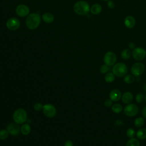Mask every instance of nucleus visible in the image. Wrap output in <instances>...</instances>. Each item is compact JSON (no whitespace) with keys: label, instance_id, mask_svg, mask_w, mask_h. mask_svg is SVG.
Wrapping results in <instances>:
<instances>
[{"label":"nucleus","instance_id":"1","mask_svg":"<svg viewBox=\"0 0 146 146\" xmlns=\"http://www.w3.org/2000/svg\"><path fill=\"white\" fill-rule=\"evenodd\" d=\"M41 18L37 13H31L27 16L25 23L27 27L30 30L36 29L40 25Z\"/></svg>","mask_w":146,"mask_h":146},{"label":"nucleus","instance_id":"2","mask_svg":"<svg viewBox=\"0 0 146 146\" xmlns=\"http://www.w3.org/2000/svg\"><path fill=\"white\" fill-rule=\"evenodd\" d=\"M74 12L79 15H85L90 11V6L88 2L84 1H77L73 6Z\"/></svg>","mask_w":146,"mask_h":146},{"label":"nucleus","instance_id":"3","mask_svg":"<svg viewBox=\"0 0 146 146\" xmlns=\"http://www.w3.org/2000/svg\"><path fill=\"white\" fill-rule=\"evenodd\" d=\"M13 119L15 123L18 124H23L27 120V113L23 108L16 110L13 114Z\"/></svg>","mask_w":146,"mask_h":146},{"label":"nucleus","instance_id":"4","mask_svg":"<svg viewBox=\"0 0 146 146\" xmlns=\"http://www.w3.org/2000/svg\"><path fill=\"white\" fill-rule=\"evenodd\" d=\"M112 71L117 77H123L128 72V67L125 63L119 62L115 64L112 67Z\"/></svg>","mask_w":146,"mask_h":146},{"label":"nucleus","instance_id":"5","mask_svg":"<svg viewBox=\"0 0 146 146\" xmlns=\"http://www.w3.org/2000/svg\"><path fill=\"white\" fill-rule=\"evenodd\" d=\"M42 111L43 114L48 118H52L56 115V109L55 107L51 104H44Z\"/></svg>","mask_w":146,"mask_h":146},{"label":"nucleus","instance_id":"6","mask_svg":"<svg viewBox=\"0 0 146 146\" xmlns=\"http://www.w3.org/2000/svg\"><path fill=\"white\" fill-rule=\"evenodd\" d=\"M125 115L128 117H133L136 116L139 112L138 107L135 104L129 103L123 109Z\"/></svg>","mask_w":146,"mask_h":146},{"label":"nucleus","instance_id":"7","mask_svg":"<svg viewBox=\"0 0 146 146\" xmlns=\"http://www.w3.org/2000/svg\"><path fill=\"white\" fill-rule=\"evenodd\" d=\"M132 55L135 60H142L146 57V50L143 47H135L132 50Z\"/></svg>","mask_w":146,"mask_h":146},{"label":"nucleus","instance_id":"8","mask_svg":"<svg viewBox=\"0 0 146 146\" xmlns=\"http://www.w3.org/2000/svg\"><path fill=\"white\" fill-rule=\"evenodd\" d=\"M145 70V66L141 62H136L134 63L131 68V72L134 76H140Z\"/></svg>","mask_w":146,"mask_h":146},{"label":"nucleus","instance_id":"9","mask_svg":"<svg viewBox=\"0 0 146 146\" xmlns=\"http://www.w3.org/2000/svg\"><path fill=\"white\" fill-rule=\"evenodd\" d=\"M116 54L112 51L107 52L103 57V61L104 64L108 66H113L116 62Z\"/></svg>","mask_w":146,"mask_h":146},{"label":"nucleus","instance_id":"10","mask_svg":"<svg viewBox=\"0 0 146 146\" xmlns=\"http://www.w3.org/2000/svg\"><path fill=\"white\" fill-rule=\"evenodd\" d=\"M6 26L9 30L11 31H15L19 28L21 23L18 19L15 17H12L7 21Z\"/></svg>","mask_w":146,"mask_h":146},{"label":"nucleus","instance_id":"11","mask_svg":"<svg viewBox=\"0 0 146 146\" xmlns=\"http://www.w3.org/2000/svg\"><path fill=\"white\" fill-rule=\"evenodd\" d=\"M15 12L17 15L20 17H27L30 13V9L29 7L24 4L18 5L16 9Z\"/></svg>","mask_w":146,"mask_h":146},{"label":"nucleus","instance_id":"12","mask_svg":"<svg viewBox=\"0 0 146 146\" xmlns=\"http://www.w3.org/2000/svg\"><path fill=\"white\" fill-rule=\"evenodd\" d=\"M6 129L11 136H17L21 132V127L15 122L9 123L6 127Z\"/></svg>","mask_w":146,"mask_h":146},{"label":"nucleus","instance_id":"13","mask_svg":"<svg viewBox=\"0 0 146 146\" xmlns=\"http://www.w3.org/2000/svg\"><path fill=\"white\" fill-rule=\"evenodd\" d=\"M109 96L112 102H117L121 98V93L118 89H113L110 92Z\"/></svg>","mask_w":146,"mask_h":146},{"label":"nucleus","instance_id":"14","mask_svg":"<svg viewBox=\"0 0 146 146\" xmlns=\"http://www.w3.org/2000/svg\"><path fill=\"white\" fill-rule=\"evenodd\" d=\"M124 23L125 27L128 29H132L135 26L136 20L133 16L128 15L125 18L124 20Z\"/></svg>","mask_w":146,"mask_h":146},{"label":"nucleus","instance_id":"15","mask_svg":"<svg viewBox=\"0 0 146 146\" xmlns=\"http://www.w3.org/2000/svg\"><path fill=\"white\" fill-rule=\"evenodd\" d=\"M121 100L124 104H129L131 103L133 99V94L129 91L125 92L122 95H121Z\"/></svg>","mask_w":146,"mask_h":146},{"label":"nucleus","instance_id":"16","mask_svg":"<svg viewBox=\"0 0 146 146\" xmlns=\"http://www.w3.org/2000/svg\"><path fill=\"white\" fill-rule=\"evenodd\" d=\"M42 19L46 23H51L54 21V16L50 13H45L42 15Z\"/></svg>","mask_w":146,"mask_h":146},{"label":"nucleus","instance_id":"17","mask_svg":"<svg viewBox=\"0 0 146 146\" xmlns=\"http://www.w3.org/2000/svg\"><path fill=\"white\" fill-rule=\"evenodd\" d=\"M102 10V6L99 3H94L90 7V11L94 15H98Z\"/></svg>","mask_w":146,"mask_h":146},{"label":"nucleus","instance_id":"18","mask_svg":"<svg viewBox=\"0 0 146 146\" xmlns=\"http://www.w3.org/2000/svg\"><path fill=\"white\" fill-rule=\"evenodd\" d=\"M31 127L27 123L23 124L21 127V132L23 135H28L31 132Z\"/></svg>","mask_w":146,"mask_h":146},{"label":"nucleus","instance_id":"19","mask_svg":"<svg viewBox=\"0 0 146 146\" xmlns=\"http://www.w3.org/2000/svg\"><path fill=\"white\" fill-rule=\"evenodd\" d=\"M136 135L137 139L140 140H144L146 139V128H142L139 129L136 132Z\"/></svg>","mask_w":146,"mask_h":146},{"label":"nucleus","instance_id":"20","mask_svg":"<svg viewBox=\"0 0 146 146\" xmlns=\"http://www.w3.org/2000/svg\"><path fill=\"white\" fill-rule=\"evenodd\" d=\"M120 55H121V57L122 59H123L124 60H127V59H129L131 58V56H132V52L131 51V50L129 49L125 48L121 51Z\"/></svg>","mask_w":146,"mask_h":146},{"label":"nucleus","instance_id":"21","mask_svg":"<svg viewBox=\"0 0 146 146\" xmlns=\"http://www.w3.org/2000/svg\"><path fill=\"white\" fill-rule=\"evenodd\" d=\"M115 75L112 72H108L104 76V80L107 83H111L115 80Z\"/></svg>","mask_w":146,"mask_h":146},{"label":"nucleus","instance_id":"22","mask_svg":"<svg viewBox=\"0 0 146 146\" xmlns=\"http://www.w3.org/2000/svg\"><path fill=\"white\" fill-rule=\"evenodd\" d=\"M111 110L114 113H119L123 111V108L121 104H120L119 103H115L112 106Z\"/></svg>","mask_w":146,"mask_h":146},{"label":"nucleus","instance_id":"23","mask_svg":"<svg viewBox=\"0 0 146 146\" xmlns=\"http://www.w3.org/2000/svg\"><path fill=\"white\" fill-rule=\"evenodd\" d=\"M126 146H140V142L136 138H131L127 141Z\"/></svg>","mask_w":146,"mask_h":146},{"label":"nucleus","instance_id":"24","mask_svg":"<svg viewBox=\"0 0 146 146\" xmlns=\"http://www.w3.org/2000/svg\"><path fill=\"white\" fill-rule=\"evenodd\" d=\"M144 124V119L143 117H139L135 119L134 121V125L137 128L141 127Z\"/></svg>","mask_w":146,"mask_h":146},{"label":"nucleus","instance_id":"25","mask_svg":"<svg viewBox=\"0 0 146 146\" xmlns=\"http://www.w3.org/2000/svg\"><path fill=\"white\" fill-rule=\"evenodd\" d=\"M124 81L127 84H131L135 81V77L133 75H126L124 76Z\"/></svg>","mask_w":146,"mask_h":146},{"label":"nucleus","instance_id":"26","mask_svg":"<svg viewBox=\"0 0 146 146\" xmlns=\"http://www.w3.org/2000/svg\"><path fill=\"white\" fill-rule=\"evenodd\" d=\"M9 135V133L6 129H2L0 130V140H3L6 139Z\"/></svg>","mask_w":146,"mask_h":146},{"label":"nucleus","instance_id":"27","mask_svg":"<svg viewBox=\"0 0 146 146\" xmlns=\"http://www.w3.org/2000/svg\"><path fill=\"white\" fill-rule=\"evenodd\" d=\"M126 135H127V136L128 137L129 139L133 138L136 135V132L133 128H129L127 129Z\"/></svg>","mask_w":146,"mask_h":146},{"label":"nucleus","instance_id":"28","mask_svg":"<svg viewBox=\"0 0 146 146\" xmlns=\"http://www.w3.org/2000/svg\"><path fill=\"white\" fill-rule=\"evenodd\" d=\"M110 70V66L106 65V64H103L102 66H101V67H100V69H99L100 72L102 74H106V73L108 72Z\"/></svg>","mask_w":146,"mask_h":146},{"label":"nucleus","instance_id":"29","mask_svg":"<svg viewBox=\"0 0 146 146\" xmlns=\"http://www.w3.org/2000/svg\"><path fill=\"white\" fill-rule=\"evenodd\" d=\"M136 101L138 103H141V102H143L144 99H145V97L144 96V95L143 94L139 93L138 94L136 95Z\"/></svg>","mask_w":146,"mask_h":146},{"label":"nucleus","instance_id":"30","mask_svg":"<svg viewBox=\"0 0 146 146\" xmlns=\"http://www.w3.org/2000/svg\"><path fill=\"white\" fill-rule=\"evenodd\" d=\"M43 106V105L42 103L37 102V103L34 104V109L35 111H39L42 110Z\"/></svg>","mask_w":146,"mask_h":146},{"label":"nucleus","instance_id":"31","mask_svg":"<svg viewBox=\"0 0 146 146\" xmlns=\"http://www.w3.org/2000/svg\"><path fill=\"white\" fill-rule=\"evenodd\" d=\"M104 105L106 107H110L111 106H112V101L110 99H106L104 102Z\"/></svg>","mask_w":146,"mask_h":146},{"label":"nucleus","instance_id":"32","mask_svg":"<svg viewBox=\"0 0 146 146\" xmlns=\"http://www.w3.org/2000/svg\"><path fill=\"white\" fill-rule=\"evenodd\" d=\"M107 6L110 9H113L115 7V3L112 0H109L107 1Z\"/></svg>","mask_w":146,"mask_h":146},{"label":"nucleus","instance_id":"33","mask_svg":"<svg viewBox=\"0 0 146 146\" xmlns=\"http://www.w3.org/2000/svg\"><path fill=\"white\" fill-rule=\"evenodd\" d=\"M64 146H73V143L71 140H67L64 142Z\"/></svg>","mask_w":146,"mask_h":146},{"label":"nucleus","instance_id":"34","mask_svg":"<svg viewBox=\"0 0 146 146\" xmlns=\"http://www.w3.org/2000/svg\"><path fill=\"white\" fill-rule=\"evenodd\" d=\"M128 47H129V48L130 49L133 50V49L136 47V44H135V43L134 42H131L129 43V44H128Z\"/></svg>","mask_w":146,"mask_h":146},{"label":"nucleus","instance_id":"35","mask_svg":"<svg viewBox=\"0 0 146 146\" xmlns=\"http://www.w3.org/2000/svg\"><path fill=\"white\" fill-rule=\"evenodd\" d=\"M141 113H142V116H143V117L146 118V106L143 107V108L142 110Z\"/></svg>","mask_w":146,"mask_h":146},{"label":"nucleus","instance_id":"36","mask_svg":"<svg viewBox=\"0 0 146 146\" xmlns=\"http://www.w3.org/2000/svg\"><path fill=\"white\" fill-rule=\"evenodd\" d=\"M144 88L145 91H146V84H145V86H144Z\"/></svg>","mask_w":146,"mask_h":146},{"label":"nucleus","instance_id":"37","mask_svg":"<svg viewBox=\"0 0 146 146\" xmlns=\"http://www.w3.org/2000/svg\"><path fill=\"white\" fill-rule=\"evenodd\" d=\"M102 1H108L109 0H102Z\"/></svg>","mask_w":146,"mask_h":146},{"label":"nucleus","instance_id":"38","mask_svg":"<svg viewBox=\"0 0 146 146\" xmlns=\"http://www.w3.org/2000/svg\"><path fill=\"white\" fill-rule=\"evenodd\" d=\"M145 102H146V95H145Z\"/></svg>","mask_w":146,"mask_h":146}]
</instances>
